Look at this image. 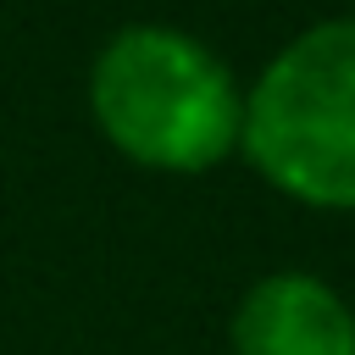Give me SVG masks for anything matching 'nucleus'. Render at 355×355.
<instances>
[{"mask_svg":"<svg viewBox=\"0 0 355 355\" xmlns=\"http://www.w3.org/2000/svg\"><path fill=\"white\" fill-rule=\"evenodd\" d=\"M89 116L133 166L189 178L239 150L244 89L205 39L172 22H128L89 61Z\"/></svg>","mask_w":355,"mask_h":355,"instance_id":"f257e3e1","label":"nucleus"},{"mask_svg":"<svg viewBox=\"0 0 355 355\" xmlns=\"http://www.w3.org/2000/svg\"><path fill=\"white\" fill-rule=\"evenodd\" d=\"M239 150L288 200L355 205V17L311 22L261 67Z\"/></svg>","mask_w":355,"mask_h":355,"instance_id":"f03ea898","label":"nucleus"},{"mask_svg":"<svg viewBox=\"0 0 355 355\" xmlns=\"http://www.w3.org/2000/svg\"><path fill=\"white\" fill-rule=\"evenodd\" d=\"M233 355H355V311L311 272H266L227 322Z\"/></svg>","mask_w":355,"mask_h":355,"instance_id":"7ed1b4c3","label":"nucleus"}]
</instances>
